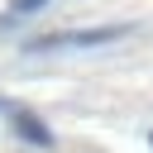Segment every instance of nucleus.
I'll use <instances>...</instances> for the list:
<instances>
[{"instance_id": "20e7f679", "label": "nucleus", "mask_w": 153, "mask_h": 153, "mask_svg": "<svg viewBox=\"0 0 153 153\" xmlns=\"http://www.w3.org/2000/svg\"><path fill=\"white\" fill-rule=\"evenodd\" d=\"M10 110H14V100H10V96H0V115H10Z\"/></svg>"}, {"instance_id": "f257e3e1", "label": "nucleus", "mask_w": 153, "mask_h": 153, "mask_svg": "<svg viewBox=\"0 0 153 153\" xmlns=\"http://www.w3.org/2000/svg\"><path fill=\"white\" fill-rule=\"evenodd\" d=\"M129 24H105V29H76V33H48V38H29L24 53L38 57V53H72V48H100V43H115L124 38Z\"/></svg>"}, {"instance_id": "39448f33", "label": "nucleus", "mask_w": 153, "mask_h": 153, "mask_svg": "<svg viewBox=\"0 0 153 153\" xmlns=\"http://www.w3.org/2000/svg\"><path fill=\"white\" fill-rule=\"evenodd\" d=\"M148 143H153V129H148Z\"/></svg>"}, {"instance_id": "7ed1b4c3", "label": "nucleus", "mask_w": 153, "mask_h": 153, "mask_svg": "<svg viewBox=\"0 0 153 153\" xmlns=\"http://www.w3.org/2000/svg\"><path fill=\"white\" fill-rule=\"evenodd\" d=\"M29 10H43V0H14V14H29Z\"/></svg>"}, {"instance_id": "f03ea898", "label": "nucleus", "mask_w": 153, "mask_h": 153, "mask_svg": "<svg viewBox=\"0 0 153 153\" xmlns=\"http://www.w3.org/2000/svg\"><path fill=\"white\" fill-rule=\"evenodd\" d=\"M10 129H14L24 143H33V148H53V129H48L33 110H24V105H14V110H10Z\"/></svg>"}]
</instances>
